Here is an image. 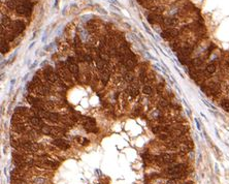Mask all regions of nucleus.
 <instances>
[{"mask_svg":"<svg viewBox=\"0 0 229 184\" xmlns=\"http://www.w3.org/2000/svg\"><path fill=\"white\" fill-rule=\"evenodd\" d=\"M29 121H30V123L33 125V126L38 128L39 130H42V127L44 125V121H42V118H40L39 116H37V115H34V114H33L31 117H29Z\"/></svg>","mask_w":229,"mask_h":184,"instance_id":"nucleus-14","label":"nucleus"},{"mask_svg":"<svg viewBox=\"0 0 229 184\" xmlns=\"http://www.w3.org/2000/svg\"><path fill=\"white\" fill-rule=\"evenodd\" d=\"M168 105H169V103H168L167 100H165V99H162V100H160L159 107H161V108H167Z\"/></svg>","mask_w":229,"mask_h":184,"instance_id":"nucleus-27","label":"nucleus"},{"mask_svg":"<svg viewBox=\"0 0 229 184\" xmlns=\"http://www.w3.org/2000/svg\"><path fill=\"white\" fill-rule=\"evenodd\" d=\"M187 169L188 166L186 163H178L173 167H169L166 169L165 174L167 176H170L171 178L175 179H182L187 175Z\"/></svg>","mask_w":229,"mask_h":184,"instance_id":"nucleus-1","label":"nucleus"},{"mask_svg":"<svg viewBox=\"0 0 229 184\" xmlns=\"http://www.w3.org/2000/svg\"><path fill=\"white\" fill-rule=\"evenodd\" d=\"M148 22L151 25H163L164 17L161 13H151L147 16Z\"/></svg>","mask_w":229,"mask_h":184,"instance_id":"nucleus-11","label":"nucleus"},{"mask_svg":"<svg viewBox=\"0 0 229 184\" xmlns=\"http://www.w3.org/2000/svg\"><path fill=\"white\" fill-rule=\"evenodd\" d=\"M179 23L180 19H178V17H164L162 26H164L165 28H177Z\"/></svg>","mask_w":229,"mask_h":184,"instance_id":"nucleus-12","label":"nucleus"},{"mask_svg":"<svg viewBox=\"0 0 229 184\" xmlns=\"http://www.w3.org/2000/svg\"><path fill=\"white\" fill-rule=\"evenodd\" d=\"M125 79H126L128 82H133V81H134V78H133V76L131 75L130 72H128V74H126V75H125Z\"/></svg>","mask_w":229,"mask_h":184,"instance_id":"nucleus-28","label":"nucleus"},{"mask_svg":"<svg viewBox=\"0 0 229 184\" xmlns=\"http://www.w3.org/2000/svg\"><path fill=\"white\" fill-rule=\"evenodd\" d=\"M75 141L79 142L82 146H86V145H88L90 143V141L87 138H83V137H78V138H75Z\"/></svg>","mask_w":229,"mask_h":184,"instance_id":"nucleus-23","label":"nucleus"},{"mask_svg":"<svg viewBox=\"0 0 229 184\" xmlns=\"http://www.w3.org/2000/svg\"><path fill=\"white\" fill-rule=\"evenodd\" d=\"M11 23H13V21L7 16L1 13V27H3V28H9Z\"/></svg>","mask_w":229,"mask_h":184,"instance_id":"nucleus-16","label":"nucleus"},{"mask_svg":"<svg viewBox=\"0 0 229 184\" xmlns=\"http://www.w3.org/2000/svg\"><path fill=\"white\" fill-rule=\"evenodd\" d=\"M25 28H26V25H25V23L23 22V21L15 20V21H13V23H11V27H9L8 29L11 30L9 33L13 35V38H16L18 35H20L21 33L25 30Z\"/></svg>","mask_w":229,"mask_h":184,"instance_id":"nucleus-6","label":"nucleus"},{"mask_svg":"<svg viewBox=\"0 0 229 184\" xmlns=\"http://www.w3.org/2000/svg\"><path fill=\"white\" fill-rule=\"evenodd\" d=\"M148 76H147V74L146 72L144 71V70H142L140 71V82H142V84H144V83H147L148 82Z\"/></svg>","mask_w":229,"mask_h":184,"instance_id":"nucleus-26","label":"nucleus"},{"mask_svg":"<svg viewBox=\"0 0 229 184\" xmlns=\"http://www.w3.org/2000/svg\"><path fill=\"white\" fill-rule=\"evenodd\" d=\"M129 93H130V95L132 97H135L138 95V90H137V88H136V86H134V84H132V85L129 87Z\"/></svg>","mask_w":229,"mask_h":184,"instance_id":"nucleus-21","label":"nucleus"},{"mask_svg":"<svg viewBox=\"0 0 229 184\" xmlns=\"http://www.w3.org/2000/svg\"><path fill=\"white\" fill-rule=\"evenodd\" d=\"M100 79H101V82H102L103 85H106L107 82H109V68H106V69H104L103 71L100 72Z\"/></svg>","mask_w":229,"mask_h":184,"instance_id":"nucleus-18","label":"nucleus"},{"mask_svg":"<svg viewBox=\"0 0 229 184\" xmlns=\"http://www.w3.org/2000/svg\"><path fill=\"white\" fill-rule=\"evenodd\" d=\"M179 180H180V179H175V178H171V179H169L167 182H166V184H179Z\"/></svg>","mask_w":229,"mask_h":184,"instance_id":"nucleus-29","label":"nucleus"},{"mask_svg":"<svg viewBox=\"0 0 229 184\" xmlns=\"http://www.w3.org/2000/svg\"><path fill=\"white\" fill-rule=\"evenodd\" d=\"M29 112V110L28 109H26V108H24V107H17L15 109V113L16 114H19V115H24V114H26V113H28Z\"/></svg>","mask_w":229,"mask_h":184,"instance_id":"nucleus-20","label":"nucleus"},{"mask_svg":"<svg viewBox=\"0 0 229 184\" xmlns=\"http://www.w3.org/2000/svg\"><path fill=\"white\" fill-rule=\"evenodd\" d=\"M44 79H46L49 83H53V84L58 83L60 86L64 85L63 82H62V79L59 77V75H58V72L55 71V70L53 69V67H51V66H48V67L44 68Z\"/></svg>","mask_w":229,"mask_h":184,"instance_id":"nucleus-3","label":"nucleus"},{"mask_svg":"<svg viewBox=\"0 0 229 184\" xmlns=\"http://www.w3.org/2000/svg\"><path fill=\"white\" fill-rule=\"evenodd\" d=\"M221 107L225 110V111H228L229 112V99L228 98H224L221 100Z\"/></svg>","mask_w":229,"mask_h":184,"instance_id":"nucleus-24","label":"nucleus"},{"mask_svg":"<svg viewBox=\"0 0 229 184\" xmlns=\"http://www.w3.org/2000/svg\"><path fill=\"white\" fill-rule=\"evenodd\" d=\"M0 48H1V53L2 54H6L9 50V46L7 44V40L1 38V46H0Z\"/></svg>","mask_w":229,"mask_h":184,"instance_id":"nucleus-19","label":"nucleus"},{"mask_svg":"<svg viewBox=\"0 0 229 184\" xmlns=\"http://www.w3.org/2000/svg\"><path fill=\"white\" fill-rule=\"evenodd\" d=\"M177 159V154L175 153H163L154 157V161L158 166H165V164H171Z\"/></svg>","mask_w":229,"mask_h":184,"instance_id":"nucleus-4","label":"nucleus"},{"mask_svg":"<svg viewBox=\"0 0 229 184\" xmlns=\"http://www.w3.org/2000/svg\"><path fill=\"white\" fill-rule=\"evenodd\" d=\"M142 92H144V94L150 95V94H152V93H153V89H152V87H151V86L144 85V88H142Z\"/></svg>","mask_w":229,"mask_h":184,"instance_id":"nucleus-25","label":"nucleus"},{"mask_svg":"<svg viewBox=\"0 0 229 184\" xmlns=\"http://www.w3.org/2000/svg\"><path fill=\"white\" fill-rule=\"evenodd\" d=\"M65 63H66V65H67L68 69H69L70 74H71L75 79H79L80 69H79V65L76 63V60L74 59L73 57H68Z\"/></svg>","mask_w":229,"mask_h":184,"instance_id":"nucleus-7","label":"nucleus"},{"mask_svg":"<svg viewBox=\"0 0 229 184\" xmlns=\"http://www.w3.org/2000/svg\"><path fill=\"white\" fill-rule=\"evenodd\" d=\"M5 4H6V6L8 7L9 9H16L17 4H18V1L17 0H6Z\"/></svg>","mask_w":229,"mask_h":184,"instance_id":"nucleus-22","label":"nucleus"},{"mask_svg":"<svg viewBox=\"0 0 229 184\" xmlns=\"http://www.w3.org/2000/svg\"><path fill=\"white\" fill-rule=\"evenodd\" d=\"M144 160H146V161H148V162L152 161V160H154V159H153V157H151V156L149 155L148 153L144 154Z\"/></svg>","mask_w":229,"mask_h":184,"instance_id":"nucleus-30","label":"nucleus"},{"mask_svg":"<svg viewBox=\"0 0 229 184\" xmlns=\"http://www.w3.org/2000/svg\"><path fill=\"white\" fill-rule=\"evenodd\" d=\"M39 132L44 134L55 136V137H58L62 134V130H60V128H58V127H56V126H50V125H46V124L42 127V130H40Z\"/></svg>","mask_w":229,"mask_h":184,"instance_id":"nucleus-10","label":"nucleus"},{"mask_svg":"<svg viewBox=\"0 0 229 184\" xmlns=\"http://www.w3.org/2000/svg\"><path fill=\"white\" fill-rule=\"evenodd\" d=\"M184 184H192V183H191V182H189V183H184Z\"/></svg>","mask_w":229,"mask_h":184,"instance_id":"nucleus-31","label":"nucleus"},{"mask_svg":"<svg viewBox=\"0 0 229 184\" xmlns=\"http://www.w3.org/2000/svg\"><path fill=\"white\" fill-rule=\"evenodd\" d=\"M57 72H58V75H59V77L61 78L62 80H64L65 82H68V83H72L71 79H70V77H69L70 71H69V69H68L66 63L64 64V65L58 64V65H57Z\"/></svg>","mask_w":229,"mask_h":184,"instance_id":"nucleus-8","label":"nucleus"},{"mask_svg":"<svg viewBox=\"0 0 229 184\" xmlns=\"http://www.w3.org/2000/svg\"><path fill=\"white\" fill-rule=\"evenodd\" d=\"M32 9H33L32 1H18L17 7H16V13L18 15L28 18L30 17Z\"/></svg>","mask_w":229,"mask_h":184,"instance_id":"nucleus-2","label":"nucleus"},{"mask_svg":"<svg viewBox=\"0 0 229 184\" xmlns=\"http://www.w3.org/2000/svg\"><path fill=\"white\" fill-rule=\"evenodd\" d=\"M161 38H163L165 40L168 42H173L177 40L181 35V29L179 28H165L163 31H161Z\"/></svg>","mask_w":229,"mask_h":184,"instance_id":"nucleus-5","label":"nucleus"},{"mask_svg":"<svg viewBox=\"0 0 229 184\" xmlns=\"http://www.w3.org/2000/svg\"><path fill=\"white\" fill-rule=\"evenodd\" d=\"M13 126V130L17 132L18 134H25V132H27L26 126L24 124H22V123H15Z\"/></svg>","mask_w":229,"mask_h":184,"instance_id":"nucleus-17","label":"nucleus"},{"mask_svg":"<svg viewBox=\"0 0 229 184\" xmlns=\"http://www.w3.org/2000/svg\"><path fill=\"white\" fill-rule=\"evenodd\" d=\"M53 144L55 145V146H57L58 148H60V149L62 150H67L70 148V145L68 142H66L65 140H63V139L61 138H56L53 140Z\"/></svg>","mask_w":229,"mask_h":184,"instance_id":"nucleus-15","label":"nucleus"},{"mask_svg":"<svg viewBox=\"0 0 229 184\" xmlns=\"http://www.w3.org/2000/svg\"><path fill=\"white\" fill-rule=\"evenodd\" d=\"M217 70V64L215 61L211 62L209 63L204 68H203V77L204 78H207L209 76H212L213 74H215Z\"/></svg>","mask_w":229,"mask_h":184,"instance_id":"nucleus-13","label":"nucleus"},{"mask_svg":"<svg viewBox=\"0 0 229 184\" xmlns=\"http://www.w3.org/2000/svg\"><path fill=\"white\" fill-rule=\"evenodd\" d=\"M83 125L85 130L88 132H97V126H96V121L94 118L91 117H86L83 120Z\"/></svg>","mask_w":229,"mask_h":184,"instance_id":"nucleus-9","label":"nucleus"}]
</instances>
